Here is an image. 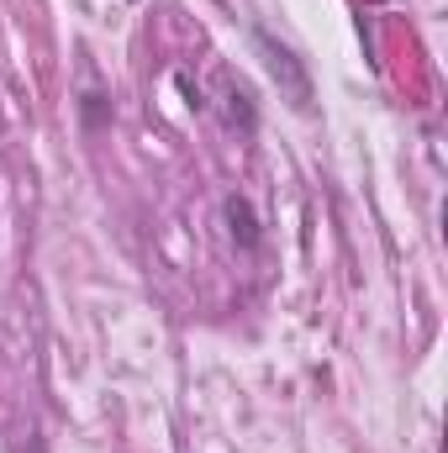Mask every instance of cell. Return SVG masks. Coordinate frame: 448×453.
I'll return each instance as SVG.
<instances>
[{"mask_svg":"<svg viewBox=\"0 0 448 453\" xmlns=\"http://www.w3.org/2000/svg\"><path fill=\"white\" fill-rule=\"evenodd\" d=\"M253 48H259V58H264V69H269V80L280 85V101H290V111H312V74H306V64L296 58V48H285L269 27H253Z\"/></svg>","mask_w":448,"mask_h":453,"instance_id":"cell-1","label":"cell"},{"mask_svg":"<svg viewBox=\"0 0 448 453\" xmlns=\"http://www.w3.org/2000/svg\"><path fill=\"white\" fill-rule=\"evenodd\" d=\"M227 232H232V242L243 248V253H253L259 248V217H253V206L243 201V196H227Z\"/></svg>","mask_w":448,"mask_h":453,"instance_id":"cell-2","label":"cell"},{"mask_svg":"<svg viewBox=\"0 0 448 453\" xmlns=\"http://www.w3.org/2000/svg\"><path fill=\"white\" fill-rule=\"evenodd\" d=\"M222 90H227V121H232V127H243V132H253V127H259V111H253V96H248V85L227 74Z\"/></svg>","mask_w":448,"mask_h":453,"instance_id":"cell-3","label":"cell"},{"mask_svg":"<svg viewBox=\"0 0 448 453\" xmlns=\"http://www.w3.org/2000/svg\"><path fill=\"white\" fill-rule=\"evenodd\" d=\"M80 111H85V127H101L112 106H106V96H96V90H85V101H80Z\"/></svg>","mask_w":448,"mask_h":453,"instance_id":"cell-4","label":"cell"}]
</instances>
